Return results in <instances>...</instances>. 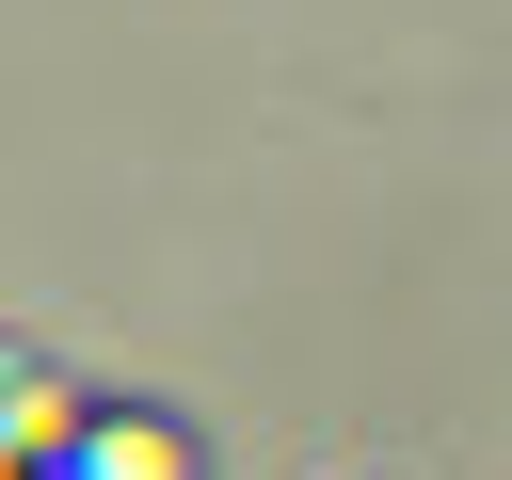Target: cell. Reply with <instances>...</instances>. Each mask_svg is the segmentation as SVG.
Here are the masks:
<instances>
[{"label":"cell","instance_id":"6da1fadb","mask_svg":"<svg viewBox=\"0 0 512 480\" xmlns=\"http://www.w3.org/2000/svg\"><path fill=\"white\" fill-rule=\"evenodd\" d=\"M96 480H192L176 432H96Z\"/></svg>","mask_w":512,"mask_h":480}]
</instances>
